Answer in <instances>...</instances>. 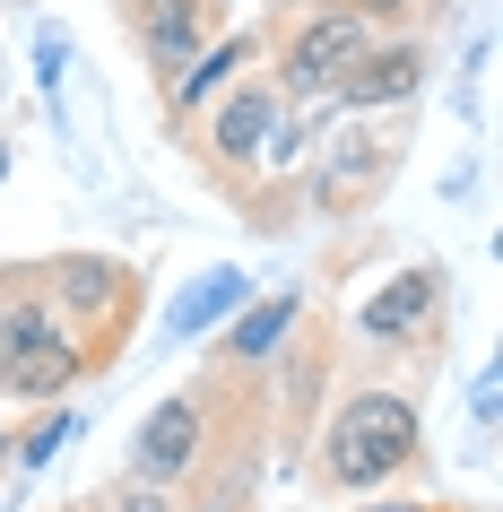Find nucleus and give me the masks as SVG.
<instances>
[{
	"label": "nucleus",
	"mask_w": 503,
	"mask_h": 512,
	"mask_svg": "<svg viewBox=\"0 0 503 512\" xmlns=\"http://www.w3.org/2000/svg\"><path fill=\"white\" fill-rule=\"evenodd\" d=\"M417 460H425V434H417V408L399 391H356L330 417V434H321V478L339 495H373V486L408 478Z\"/></svg>",
	"instance_id": "f257e3e1"
},
{
	"label": "nucleus",
	"mask_w": 503,
	"mask_h": 512,
	"mask_svg": "<svg viewBox=\"0 0 503 512\" xmlns=\"http://www.w3.org/2000/svg\"><path fill=\"white\" fill-rule=\"evenodd\" d=\"M79 374H87V348L53 322L44 296L0 313V391L9 400H61V391H79Z\"/></svg>",
	"instance_id": "f03ea898"
},
{
	"label": "nucleus",
	"mask_w": 503,
	"mask_h": 512,
	"mask_svg": "<svg viewBox=\"0 0 503 512\" xmlns=\"http://www.w3.org/2000/svg\"><path fill=\"white\" fill-rule=\"evenodd\" d=\"M373 44V18H356V9H313L304 27L287 35V61H278V87L287 96H330L339 87V70Z\"/></svg>",
	"instance_id": "7ed1b4c3"
},
{
	"label": "nucleus",
	"mask_w": 503,
	"mask_h": 512,
	"mask_svg": "<svg viewBox=\"0 0 503 512\" xmlns=\"http://www.w3.org/2000/svg\"><path fill=\"white\" fill-rule=\"evenodd\" d=\"M200 452H209V408L191 400V391H174V400H157V408H148V426H139V443H131V478L183 486L191 469H200Z\"/></svg>",
	"instance_id": "20e7f679"
},
{
	"label": "nucleus",
	"mask_w": 503,
	"mask_h": 512,
	"mask_svg": "<svg viewBox=\"0 0 503 512\" xmlns=\"http://www.w3.org/2000/svg\"><path fill=\"white\" fill-rule=\"evenodd\" d=\"M417 87H425V44H382V53L365 44V53L339 70L330 96H339V105H408Z\"/></svg>",
	"instance_id": "39448f33"
},
{
	"label": "nucleus",
	"mask_w": 503,
	"mask_h": 512,
	"mask_svg": "<svg viewBox=\"0 0 503 512\" xmlns=\"http://www.w3.org/2000/svg\"><path fill=\"white\" fill-rule=\"evenodd\" d=\"M443 270H434V261H417V270H399L391 287H382V296L365 304V339H382V348H399V339H417L425 322H434V313H443Z\"/></svg>",
	"instance_id": "423d86ee"
},
{
	"label": "nucleus",
	"mask_w": 503,
	"mask_h": 512,
	"mask_svg": "<svg viewBox=\"0 0 503 512\" xmlns=\"http://www.w3.org/2000/svg\"><path fill=\"white\" fill-rule=\"evenodd\" d=\"M269 122H278V79H243L235 96L209 113V157L217 165H252V148L269 139Z\"/></svg>",
	"instance_id": "0eeeda50"
},
{
	"label": "nucleus",
	"mask_w": 503,
	"mask_h": 512,
	"mask_svg": "<svg viewBox=\"0 0 503 512\" xmlns=\"http://www.w3.org/2000/svg\"><path fill=\"white\" fill-rule=\"evenodd\" d=\"M131 27H139V44H148V61L157 70H183L200 44H209V0H139L131 9Z\"/></svg>",
	"instance_id": "6e6552de"
},
{
	"label": "nucleus",
	"mask_w": 503,
	"mask_h": 512,
	"mask_svg": "<svg viewBox=\"0 0 503 512\" xmlns=\"http://www.w3.org/2000/svg\"><path fill=\"white\" fill-rule=\"evenodd\" d=\"M44 287H53V313H79V322H96V313H113V304H122V287H131V278L113 270V261H87V252H70V261H53V270H44Z\"/></svg>",
	"instance_id": "1a4fd4ad"
},
{
	"label": "nucleus",
	"mask_w": 503,
	"mask_h": 512,
	"mask_svg": "<svg viewBox=\"0 0 503 512\" xmlns=\"http://www.w3.org/2000/svg\"><path fill=\"white\" fill-rule=\"evenodd\" d=\"M295 313H304V296H261L235 330H226V339H217V365H269L278 339L295 330Z\"/></svg>",
	"instance_id": "9d476101"
},
{
	"label": "nucleus",
	"mask_w": 503,
	"mask_h": 512,
	"mask_svg": "<svg viewBox=\"0 0 503 512\" xmlns=\"http://www.w3.org/2000/svg\"><path fill=\"white\" fill-rule=\"evenodd\" d=\"M252 296V278L243 270H209V278H191V296L165 313V339H191V330H209V322H226L235 304Z\"/></svg>",
	"instance_id": "9b49d317"
},
{
	"label": "nucleus",
	"mask_w": 503,
	"mask_h": 512,
	"mask_svg": "<svg viewBox=\"0 0 503 512\" xmlns=\"http://www.w3.org/2000/svg\"><path fill=\"white\" fill-rule=\"evenodd\" d=\"M330 157L339 165H321V200H330V209H356L365 183H382V148H373V139H339Z\"/></svg>",
	"instance_id": "f8f14e48"
},
{
	"label": "nucleus",
	"mask_w": 503,
	"mask_h": 512,
	"mask_svg": "<svg viewBox=\"0 0 503 512\" xmlns=\"http://www.w3.org/2000/svg\"><path fill=\"white\" fill-rule=\"evenodd\" d=\"M243 61H252V44H243V35H235V44H209V61H191V79L174 87V113H200V105L217 96V87H226V79L243 70Z\"/></svg>",
	"instance_id": "ddd939ff"
},
{
	"label": "nucleus",
	"mask_w": 503,
	"mask_h": 512,
	"mask_svg": "<svg viewBox=\"0 0 503 512\" xmlns=\"http://www.w3.org/2000/svg\"><path fill=\"white\" fill-rule=\"evenodd\" d=\"M70 434H79V417H44V426H35L27 443H9V460H18V469H44V460H53L61 443H70Z\"/></svg>",
	"instance_id": "4468645a"
},
{
	"label": "nucleus",
	"mask_w": 503,
	"mask_h": 512,
	"mask_svg": "<svg viewBox=\"0 0 503 512\" xmlns=\"http://www.w3.org/2000/svg\"><path fill=\"white\" fill-rule=\"evenodd\" d=\"M113 512H174V486H157V478H131L122 495H113Z\"/></svg>",
	"instance_id": "2eb2a0df"
},
{
	"label": "nucleus",
	"mask_w": 503,
	"mask_h": 512,
	"mask_svg": "<svg viewBox=\"0 0 503 512\" xmlns=\"http://www.w3.org/2000/svg\"><path fill=\"white\" fill-rule=\"evenodd\" d=\"M373 512H425V504H373Z\"/></svg>",
	"instance_id": "dca6fc26"
},
{
	"label": "nucleus",
	"mask_w": 503,
	"mask_h": 512,
	"mask_svg": "<svg viewBox=\"0 0 503 512\" xmlns=\"http://www.w3.org/2000/svg\"><path fill=\"white\" fill-rule=\"evenodd\" d=\"M0 469H9V434H0Z\"/></svg>",
	"instance_id": "f3484780"
},
{
	"label": "nucleus",
	"mask_w": 503,
	"mask_h": 512,
	"mask_svg": "<svg viewBox=\"0 0 503 512\" xmlns=\"http://www.w3.org/2000/svg\"><path fill=\"white\" fill-rule=\"evenodd\" d=\"M0 165H9V148H0Z\"/></svg>",
	"instance_id": "a211bd4d"
}]
</instances>
